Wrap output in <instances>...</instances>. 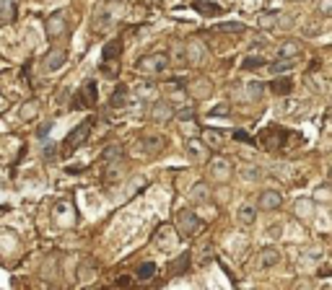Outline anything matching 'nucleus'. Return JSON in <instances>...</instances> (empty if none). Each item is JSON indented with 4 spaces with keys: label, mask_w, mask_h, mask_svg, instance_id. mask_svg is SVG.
Here are the masks:
<instances>
[{
    "label": "nucleus",
    "mask_w": 332,
    "mask_h": 290,
    "mask_svg": "<svg viewBox=\"0 0 332 290\" xmlns=\"http://www.w3.org/2000/svg\"><path fill=\"white\" fill-rule=\"evenodd\" d=\"M174 233H171V228L169 226H164V228H159V233H156V246L161 249V252H169V249H174Z\"/></svg>",
    "instance_id": "21"
},
{
    "label": "nucleus",
    "mask_w": 332,
    "mask_h": 290,
    "mask_svg": "<svg viewBox=\"0 0 332 290\" xmlns=\"http://www.w3.org/2000/svg\"><path fill=\"white\" fill-rule=\"evenodd\" d=\"M210 91H213V86H210V80H208V78H197V80L190 86V94H192L195 99H205Z\"/></svg>",
    "instance_id": "25"
},
{
    "label": "nucleus",
    "mask_w": 332,
    "mask_h": 290,
    "mask_svg": "<svg viewBox=\"0 0 332 290\" xmlns=\"http://www.w3.org/2000/svg\"><path fill=\"white\" fill-rule=\"evenodd\" d=\"M164 91H166V96L171 99V96L185 94V91H187V86H185V80H182V78H169V80L164 83Z\"/></svg>",
    "instance_id": "27"
},
{
    "label": "nucleus",
    "mask_w": 332,
    "mask_h": 290,
    "mask_svg": "<svg viewBox=\"0 0 332 290\" xmlns=\"http://www.w3.org/2000/svg\"><path fill=\"white\" fill-rule=\"evenodd\" d=\"M13 18H16V3H13V0H6V3L0 6V26L11 24Z\"/></svg>",
    "instance_id": "28"
},
{
    "label": "nucleus",
    "mask_w": 332,
    "mask_h": 290,
    "mask_svg": "<svg viewBox=\"0 0 332 290\" xmlns=\"http://www.w3.org/2000/svg\"><path fill=\"white\" fill-rule=\"evenodd\" d=\"M319 11L324 16H332V0H319Z\"/></svg>",
    "instance_id": "38"
},
{
    "label": "nucleus",
    "mask_w": 332,
    "mask_h": 290,
    "mask_svg": "<svg viewBox=\"0 0 332 290\" xmlns=\"http://www.w3.org/2000/svg\"><path fill=\"white\" fill-rule=\"evenodd\" d=\"M99 99V91H96V83L94 80H86L81 86V91L76 94L73 99V109H88V106H94Z\"/></svg>",
    "instance_id": "11"
},
{
    "label": "nucleus",
    "mask_w": 332,
    "mask_h": 290,
    "mask_svg": "<svg viewBox=\"0 0 332 290\" xmlns=\"http://www.w3.org/2000/svg\"><path fill=\"white\" fill-rule=\"evenodd\" d=\"M195 11L200 13V16H220V8L213 6V3H205V0H195Z\"/></svg>",
    "instance_id": "31"
},
{
    "label": "nucleus",
    "mask_w": 332,
    "mask_h": 290,
    "mask_svg": "<svg viewBox=\"0 0 332 290\" xmlns=\"http://www.w3.org/2000/svg\"><path fill=\"white\" fill-rule=\"evenodd\" d=\"M156 275H159V264L156 262H143V264L135 267V280L138 282H151Z\"/></svg>",
    "instance_id": "18"
},
{
    "label": "nucleus",
    "mask_w": 332,
    "mask_h": 290,
    "mask_svg": "<svg viewBox=\"0 0 332 290\" xmlns=\"http://www.w3.org/2000/svg\"><path fill=\"white\" fill-rule=\"evenodd\" d=\"M208 62V47L200 39L187 42V65H205Z\"/></svg>",
    "instance_id": "12"
},
{
    "label": "nucleus",
    "mask_w": 332,
    "mask_h": 290,
    "mask_svg": "<svg viewBox=\"0 0 332 290\" xmlns=\"http://www.w3.org/2000/svg\"><path fill=\"white\" fill-rule=\"evenodd\" d=\"M327 179H329V182H332V163H329V166H327Z\"/></svg>",
    "instance_id": "41"
},
{
    "label": "nucleus",
    "mask_w": 332,
    "mask_h": 290,
    "mask_svg": "<svg viewBox=\"0 0 332 290\" xmlns=\"http://www.w3.org/2000/svg\"><path fill=\"white\" fill-rule=\"evenodd\" d=\"M283 208V194L278 189H265L257 199V210H280Z\"/></svg>",
    "instance_id": "13"
},
{
    "label": "nucleus",
    "mask_w": 332,
    "mask_h": 290,
    "mask_svg": "<svg viewBox=\"0 0 332 290\" xmlns=\"http://www.w3.org/2000/svg\"><path fill=\"white\" fill-rule=\"evenodd\" d=\"M275 18H278V13H262L260 16V26H275Z\"/></svg>",
    "instance_id": "36"
},
{
    "label": "nucleus",
    "mask_w": 332,
    "mask_h": 290,
    "mask_svg": "<svg viewBox=\"0 0 332 290\" xmlns=\"http://www.w3.org/2000/svg\"><path fill=\"white\" fill-rule=\"evenodd\" d=\"M241 179H247V182H257V179H262V169L260 166H254V163H249V166H241Z\"/></svg>",
    "instance_id": "32"
},
{
    "label": "nucleus",
    "mask_w": 332,
    "mask_h": 290,
    "mask_svg": "<svg viewBox=\"0 0 332 290\" xmlns=\"http://www.w3.org/2000/svg\"><path fill=\"white\" fill-rule=\"evenodd\" d=\"M174 228L182 238H195L205 226H203V220L195 215V210H179L176 213V220H174Z\"/></svg>",
    "instance_id": "2"
},
{
    "label": "nucleus",
    "mask_w": 332,
    "mask_h": 290,
    "mask_svg": "<svg viewBox=\"0 0 332 290\" xmlns=\"http://www.w3.org/2000/svg\"><path fill=\"white\" fill-rule=\"evenodd\" d=\"M254 220H257V208H254V205L244 202V205L236 210V223H239L241 228H252Z\"/></svg>",
    "instance_id": "15"
},
{
    "label": "nucleus",
    "mask_w": 332,
    "mask_h": 290,
    "mask_svg": "<svg viewBox=\"0 0 332 290\" xmlns=\"http://www.w3.org/2000/svg\"><path fill=\"white\" fill-rule=\"evenodd\" d=\"M301 55V44L299 42H283L280 47H278V57H285V60H296Z\"/></svg>",
    "instance_id": "23"
},
{
    "label": "nucleus",
    "mask_w": 332,
    "mask_h": 290,
    "mask_svg": "<svg viewBox=\"0 0 332 290\" xmlns=\"http://www.w3.org/2000/svg\"><path fill=\"white\" fill-rule=\"evenodd\" d=\"M291 3H304V0H291Z\"/></svg>",
    "instance_id": "42"
},
{
    "label": "nucleus",
    "mask_w": 332,
    "mask_h": 290,
    "mask_svg": "<svg viewBox=\"0 0 332 290\" xmlns=\"http://www.w3.org/2000/svg\"><path fill=\"white\" fill-rule=\"evenodd\" d=\"M231 174H234V163L226 158V155H213V158L208 161V176L213 182H229L231 179Z\"/></svg>",
    "instance_id": "5"
},
{
    "label": "nucleus",
    "mask_w": 332,
    "mask_h": 290,
    "mask_svg": "<svg viewBox=\"0 0 332 290\" xmlns=\"http://www.w3.org/2000/svg\"><path fill=\"white\" fill-rule=\"evenodd\" d=\"M262 83L260 80H249V83H244V99H249V101H257L260 96H262Z\"/></svg>",
    "instance_id": "30"
},
{
    "label": "nucleus",
    "mask_w": 332,
    "mask_h": 290,
    "mask_svg": "<svg viewBox=\"0 0 332 290\" xmlns=\"http://www.w3.org/2000/svg\"><path fill=\"white\" fill-rule=\"evenodd\" d=\"M65 26H68V24H65V13H55V16L47 21V34H50V36H60V34L65 31Z\"/></svg>",
    "instance_id": "26"
},
{
    "label": "nucleus",
    "mask_w": 332,
    "mask_h": 290,
    "mask_svg": "<svg viewBox=\"0 0 332 290\" xmlns=\"http://www.w3.org/2000/svg\"><path fill=\"white\" fill-rule=\"evenodd\" d=\"M192 197H195V199H200V202H205V199L210 197L208 184H205V182H197V184H195V189H192Z\"/></svg>",
    "instance_id": "35"
},
{
    "label": "nucleus",
    "mask_w": 332,
    "mask_h": 290,
    "mask_svg": "<svg viewBox=\"0 0 332 290\" xmlns=\"http://www.w3.org/2000/svg\"><path fill=\"white\" fill-rule=\"evenodd\" d=\"M164 145H166V140L159 132H145V135L138 138V153H143V155H156L164 150Z\"/></svg>",
    "instance_id": "9"
},
{
    "label": "nucleus",
    "mask_w": 332,
    "mask_h": 290,
    "mask_svg": "<svg viewBox=\"0 0 332 290\" xmlns=\"http://www.w3.org/2000/svg\"><path fill=\"white\" fill-rule=\"evenodd\" d=\"M293 60H285V57H275L270 65H268V70H270V75H283V73H288V70H293Z\"/></svg>",
    "instance_id": "24"
},
{
    "label": "nucleus",
    "mask_w": 332,
    "mask_h": 290,
    "mask_svg": "<svg viewBox=\"0 0 332 290\" xmlns=\"http://www.w3.org/2000/svg\"><path fill=\"white\" fill-rule=\"evenodd\" d=\"M169 62L176 65V68H182L187 65V42H174L169 47Z\"/></svg>",
    "instance_id": "17"
},
{
    "label": "nucleus",
    "mask_w": 332,
    "mask_h": 290,
    "mask_svg": "<svg viewBox=\"0 0 332 290\" xmlns=\"http://www.w3.org/2000/svg\"><path fill=\"white\" fill-rule=\"evenodd\" d=\"M174 117H176V109H174L171 101H166V99H156V101L151 104V119L156 122V125H169Z\"/></svg>",
    "instance_id": "8"
},
{
    "label": "nucleus",
    "mask_w": 332,
    "mask_h": 290,
    "mask_svg": "<svg viewBox=\"0 0 332 290\" xmlns=\"http://www.w3.org/2000/svg\"><path fill=\"white\" fill-rule=\"evenodd\" d=\"M288 140H291V135L285 130H280V127H270V130H265L262 135H260V143H262V148H283V145H288Z\"/></svg>",
    "instance_id": "10"
},
{
    "label": "nucleus",
    "mask_w": 332,
    "mask_h": 290,
    "mask_svg": "<svg viewBox=\"0 0 332 290\" xmlns=\"http://www.w3.org/2000/svg\"><path fill=\"white\" fill-rule=\"evenodd\" d=\"M270 91L278 94V96L291 94V91H293V78H288V75H278V78L270 83Z\"/></svg>",
    "instance_id": "20"
},
{
    "label": "nucleus",
    "mask_w": 332,
    "mask_h": 290,
    "mask_svg": "<svg viewBox=\"0 0 332 290\" xmlns=\"http://www.w3.org/2000/svg\"><path fill=\"white\" fill-rule=\"evenodd\" d=\"M265 62L268 60H265L262 55H247L244 60H241V68L244 70H260V68H265Z\"/></svg>",
    "instance_id": "29"
},
{
    "label": "nucleus",
    "mask_w": 332,
    "mask_h": 290,
    "mask_svg": "<svg viewBox=\"0 0 332 290\" xmlns=\"http://www.w3.org/2000/svg\"><path fill=\"white\" fill-rule=\"evenodd\" d=\"M234 138H236V140H244V143H249V145L254 143V140H252V138L247 135V132H234Z\"/></svg>",
    "instance_id": "39"
},
{
    "label": "nucleus",
    "mask_w": 332,
    "mask_h": 290,
    "mask_svg": "<svg viewBox=\"0 0 332 290\" xmlns=\"http://www.w3.org/2000/svg\"><path fill=\"white\" fill-rule=\"evenodd\" d=\"M169 65H171L169 52H151V55H145L135 62V70L140 75H161V73H166Z\"/></svg>",
    "instance_id": "1"
},
{
    "label": "nucleus",
    "mask_w": 332,
    "mask_h": 290,
    "mask_svg": "<svg viewBox=\"0 0 332 290\" xmlns=\"http://www.w3.org/2000/svg\"><path fill=\"white\" fill-rule=\"evenodd\" d=\"M120 55H122V42L120 39H112V42H106L104 44V50H101V73L109 75V78H115L117 70H120Z\"/></svg>",
    "instance_id": "3"
},
{
    "label": "nucleus",
    "mask_w": 332,
    "mask_h": 290,
    "mask_svg": "<svg viewBox=\"0 0 332 290\" xmlns=\"http://www.w3.org/2000/svg\"><path fill=\"white\" fill-rule=\"evenodd\" d=\"M203 143H205L210 150H220V148H224V143H226V135H224L220 130L208 127V130L203 132Z\"/></svg>",
    "instance_id": "19"
},
{
    "label": "nucleus",
    "mask_w": 332,
    "mask_h": 290,
    "mask_svg": "<svg viewBox=\"0 0 332 290\" xmlns=\"http://www.w3.org/2000/svg\"><path fill=\"white\" fill-rule=\"evenodd\" d=\"M185 153L192 163H208L210 161V148L203 143V138H187Z\"/></svg>",
    "instance_id": "6"
},
{
    "label": "nucleus",
    "mask_w": 332,
    "mask_h": 290,
    "mask_svg": "<svg viewBox=\"0 0 332 290\" xmlns=\"http://www.w3.org/2000/svg\"><path fill=\"white\" fill-rule=\"evenodd\" d=\"M122 145H109L106 150H104V163H109V161H120L122 158Z\"/></svg>",
    "instance_id": "34"
},
{
    "label": "nucleus",
    "mask_w": 332,
    "mask_h": 290,
    "mask_svg": "<svg viewBox=\"0 0 332 290\" xmlns=\"http://www.w3.org/2000/svg\"><path fill=\"white\" fill-rule=\"evenodd\" d=\"M91 127H94V117H88V119H83L81 125H76L70 135L62 140V155H70L76 148H81V145L86 143V138L91 135Z\"/></svg>",
    "instance_id": "4"
},
{
    "label": "nucleus",
    "mask_w": 332,
    "mask_h": 290,
    "mask_svg": "<svg viewBox=\"0 0 332 290\" xmlns=\"http://www.w3.org/2000/svg\"><path fill=\"white\" fill-rule=\"evenodd\" d=\"M125 101H127V88H125V86H117V91L112 94V99H109V106L120 109V106H125Z\"/></svg>",
    "instance_id": "33"
},
{
    "label": "nucleus",
    "mask_w": 332,
    "mask_h": 290,
    "mask_svg": "<svg viewBox=\"0 0 332 290\" xmlns=\"http://www.w3.org/2000/svg\"><path fill=\"white\" fill-rule=\"evenodd\" d=\"M213 31L215 34H244L247 26L241 24V21H224V24H215Z\"/></svg>",
    "instance_id": "22"
},
{
    "label": "nucleus",
    "mask_w": 332,
    "mask_h": 290,
    "mask_svg": "<svg viewBox=\"0 0 332 290\" xmlns=\"http://www.w3.org/2000/svg\"><path fill=\"white\" fill-rule=\"evenodd\" d=\"M224 114H229V104H220L210 111V117H224Z\"/></svg>",
    "instance_id": "37"
},
{
    "label": "nucleus",
    "mask_w": 332,
    "mask_h": 290,
    "mask_svg": "<svg viewBox=\"0 0 332 290\" xmlns=\"http://www.w3.org/2000/svg\"><path fill=\"white\" fill-rule=\"evenodd\" d=\"M280 262V252L275 246H265L257 252V257L252 259V270L254 272H265V270H273V267Z\"/></svg>",
    "instance_id": "7"
},
{
    "label": "nucleus",
    "mask_w": 332,
    "mask_h": 290,
    "mask_svg": "<svg viewBox=\"0 0 332 290\" xmlns=\"http://www.w3.org/2000/svg\"><path fill=\"white\" fill-rule=\"evenodd\" d=\"M65 60H68L65 50L55 47L52 52H47V57H44V70H47V73H55V70H60L62 65H65Z\"/></svg>",
    "instance_id": "16"
},
{
    "label": "nucleus",
    "mask_w": 332,
    "mask_h": 290,
    "mask_svg": "<svg viewBox=\"0 0 332 290\" xmlns=\"http://www.w3.org/2000/svg\"><path fill=\"white\" fill-rule=\"evenodd\" d=\"M252 44H254V47H262V44H265V39H262V36H254V42H252Z\"/></svg>",
    "instance_id": "40"
},
{
    "label": "nucleus",
    "mask_w": 332,
    "mask_h": 290,
    "mask_svg": "<svg viewBox=\"0 0 332 290\" xmlns=\"http://www.w3.org/2000/svg\"><path fill=\"white\" fill-rule=\"evenodd\" d=\"M125 174H127V166H125L122 158H120V161H109V163L104 166V182L115 184V182L125 179Z\"/></svg>",
    "instance_id": "14"
}]
</instances>
